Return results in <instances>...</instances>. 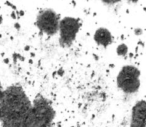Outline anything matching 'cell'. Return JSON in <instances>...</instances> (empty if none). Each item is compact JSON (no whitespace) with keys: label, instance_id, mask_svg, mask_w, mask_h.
<instances>
[{"label":"cell","instance_id":"obj_13","mask_svg":"<svg viewBox=\"0 0 146 127\" xmlns=\"http://www.w3.org/2000/svg\"><path fill=\"white\" fill-rule=\"evenodd\" d=\"M145 100H146V99H145Z\"/></svg>","mask_w":146,"mask_h":127},{"label":"cell","instance_id":"obj_2","mask_svg":"<svg viewBox=\"0 0 146 127\" xmlns=\"http://www.w3.org/2000/svg\"><path fill=\"white\" fill-rule=\"evenodd\" d=\"M54 117L55 111L48 99L38 95L33 101L22 127H49Z\"/></svg>","mask_w":146,"mask_h":127},{"label":"cell","instance_id":"obj_8","mask_svg":"<svg viewBox=\"0 0 146 127\" xmlns=\"http://www.w3.org/2000/svg\"><path fill=\"white\" fill-rule=\"evenodd\" d=\"M116 53H117L118 56L121 57H125L128 54V46L125 43H121L117 46L116 48Z\"/></svg>","mask_w":146,"mask_h":127},{"label":"cell","instance_id":"obj_3","mask_svg":"<svg viewBox=\"0 0 146 127\" xmlns=\"http://www.w3.org/2000/svg\"><path fill=\"white\" fill-rule=\"evenodd\" d=\"M118 89L125 94H134L140 88V70L133 65H125L116 77Z\"/></svg>","mask_w":146,"mask_h":127},{"label":"cell","instance_id":"obj_9","mask_svg":"<svg viewBox=\"0 0 146 127\" xmlns=\"http://www.w3.org/2000/svg\"><path fill=\"white\" fill-rule=\"evenodd\" d=\"M101 1L106 5H114V4L119 3L121 0H101Z\"/></svg>","mask_w":146,"mask_h":127},{"label":"cell","instance_id":"obj_10","mask_svg":"<svg viewBox=\"0 0 146 127\" xmlns=\"http://www.w3.org/2000/svg\"><path fill=\"white\" fill-rule=\"evenodd\" d=\"M4 96H5V89H2L0 87V102L3 100Z\"/></svg>","mask_w":146,"mask_h":127},{"label":"cell","instance_id":"obj_1","mask_svg":"<svg viewBox=\"0 0 146 127\" xmlns=\"http://www.w3.org/2000/svg\"><path fill=\"white\" fill-rule=\"evenodd\" d=\"M32 103L19 85L5 89V96L0 102V122L3 127H22Z\"/></svg>","mask_w":146,"mask_h":127},{"label":"cell","instance_id":"obj_12","mask_svg":"<svg viewBox=\"0 0 146 127\" xmlns=\"http://www.w3.org/2000/svg\"><path fill=\"white\" fill-rule=\"evenodd\" d=\"M2 21H3V18H2V16H0V25H1V23H2Z\"/></svg>","mask_w":146,"mask_h":127},{"label":"cell","instance_id":"obj_4","mask_svg":"<svg viewBox=\"0 0 146 127\" xmlns=\"http://www.w3.org/2000/svg\"><path fill=\"white\" fill-rule=\"evenodd\" d=\"M61 18L53 9L46 8L37 14L35 25L42 34L52 37L58 34L59 23Z\"/></svg>","mask_w":146,"mask_h":127},{"label":"cell","instance_id":"obj_6","mask_svg":"<svg viewBox=\"0 0 146 127\" xmlns=\"http://www.w3.org/2000/svg\"><path fill=\"white\" fill-rule=\"evenodd\" d=\"M130 127H146V100H140L131 109Z\"/></svg>","mask_w":146,"mask_h":127},{"label":"cell","instance_id":"obj_11","mask_svg":"<svg viewBox=\"0 0 146 127\" xmlns=\"http://www.w3.org/2000/svg\"><path fill=\"white\" fill-rule=\"evenodd\" d=\"M135 34L136 35H141L142 34V29H135Z\"/></svg>","mask_w":146,"mask_h":127},{"label":"cell","instance_id":"obj_7","mask_svg":"<svg viewBox=\"0 0 146 127\" xmlns=\"http://www.w3.org/2000/svg\"><path fill=\"white\" fill-rule=\"evenodd\" d=\"M93 40L98 46L106 48L113 42V35L109 29L105 27H99L94 32Z\"/></svg>","mask_w":146,"mask_h":127},{"label":"cell","instance_id":"obj_5","mask_svg":"<svg viewBox=\"0 0 146 127\" xmlns=\"http://www.w3.org/2000/svg\"><path fill=\"white\" fill-rule=\"evenodd\" d=\"M80 30V22L77 18L66 16L61 18L59 23V43L62 47H70L77 38Z\"/></svg>","mask_w":146,"mask_h":127}]
</instances>
